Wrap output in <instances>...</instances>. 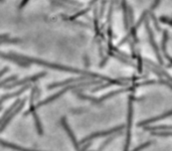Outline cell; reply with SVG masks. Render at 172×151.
<instances>
[{
    "mask_svg": "<svg viewBox=\"0 0 172 151\" xmlns=\"http://www.w3.org/2000/svg\"><path fill=\"white\" fill-rule=\"evenodd\" d=\"M19 102H20V100H17L16 102H15V103L12 105V106H11V107H10V109H9V110H7L6 112H5V114L4 115H3L2 116V118L1 119H0V125H1V124L3 123V122H4V120L7 118V117H8L9 116V114H10V112L11 111H13L14 110V108L15 107H17V105H18V103H19Z\"/></svg>",
    "mask_w": 172,
    "mask_h": 151,
    "instance_id": "5",
    "label": "cell"
},
{
    "mask_svg": "<svg viewBox=\"0 0 172 151\" xmlns=\"http://www.w3.org/2000/svg\"><path fill=\"white\" fill-rule=\"evenodd\" d=\"M0 145L5 146V147H8V148H11V149H15V150H17V151H38V150L23 148V147H21V146H18V145L13 144V143H9V142L3 141L2 139H0Z\"/></svg>",
    "mask_w": 172,
    "mask_h": 151,
    "instance_id": "3",
    "label": "cell"
},
{
    "mask_svg": "<svg viewBox=\"0 0 172 151\" xmlns=\"http://www.w3.org/2000/svg\"><path fill=\"white\" fill-rule=\"evenodd\" d=\"M62 125L63 126L64 129L67 130L68 134L70 135V137H71V139H72V143H74V145H75V147H76V150H79V144H78V142H76V137H75L74 133H72V132L71 128L68 127V123H67V120H66V118H64V117H63V118H62Z\"/></svg>",
    "mask_w": 172,
    "mask_h": 151,
    "instance_id": "2",
    "label": "cell"
},
{
    "mask_svg": "<svg viewBox=\"0 0 172 151\" xmlns=\"http://www.w3.org/2000/svg\"><path fill=\"white\" fill-rule=\"evenodd\" d=\"M24 104H25V101H21V103H20V106H18V107H17V109H15V110L13 111V113H11V114H9V116L7 117V118H6V119L4 120V122H3V123L1 124V125H0V133H1V132H2L3 130L5 129V127H6L7 125H8V123L10 122V120L12 119L13 117H14L15 115H16V114H17V113H18L19 111L21 110V109H22V107H23V106H24Z\"/></svg>",
    "mask_w": 172,
    "mask_h": 151,
    "instance_id": "1",
    "label": "cell"
},
{
    "mask_svg": "<svg viewBox=\"0 0 172 151\" xmlns=\"http://www.w3.org/2000/svg\"><path fill=\"white\" fill-rule=\"evenodd\" d=\"M32 116H33V118H34V122H35V126H36V129H37V133L39 134V135H41V134H43V127H41V123H40L39 119H38L37 114L35 113V111L32 112Z\"/></svg>",
    "mask_w": 172,
    "mask_h": 151,
    "instance_id": "4",
    "label": "cell"
}]
</instances>
